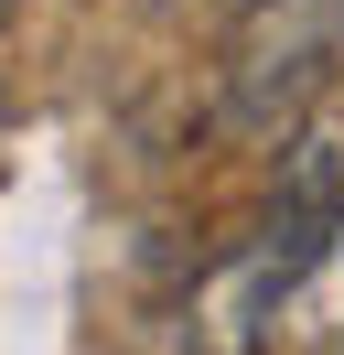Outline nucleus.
I'll return each mask as SVG.
<instances>
[{
    "label": "nucleus",
    "instance_id": "1",
    "mask_svg": "<svg viewBox=\"0 0 344 355\" xmlns=\"http://www.w3.org/2000/svg\"><path fill=\"white\" fill-rule=\"evenodd\" d=\"M334 226L344 216H269L258 237H237L183 302V355H269L291 334V302L312 280V259L334 248Z\"/></svg>",
    "mask_w": 344,
    "mask_h": 355
},
{
    "label": "nucleus",
    "instance_id": "2",
    "mask_svg": "<svg viewBox=\"0 0 344 355\" xmlns=\"http://www.w3.org/2000/svg\"><path fill=\"white\" fill-rule=\"evenodd\" d=\"M280 216H344V76L312 97V119L280 151Z\"/></svg>",
    "mask_w": 344,
    "mask_h": 355
},
{
    "label": "nucleus",
    "instance_id": "3",
    "mask_svg": "<svg viewBox=\"0 0 344 355\" xmlns=\"http://www.w3.org/2000/svg\"><path fill=\"white\" fill-rule=\"evenodd\" d=\"M280 345H322V355H344V226H334V248L312 259V280H301L291 334H280Z\"/></svg>",
    "mask_w": 344,
    "mask_h": 355
},
{
    "label": "nucleus",
    "instance_id": "4",
    "mask_svg": "<svg viewBox=\"0 0 344 355\" xmlns=\"http://www.w3.org/2000/svg\"><path fill=\"white\" fill-rule=\"evenodd\" d=\"M237 11H269V0H237Z\"/></svg>",
    "mask_w": 344,
    "mask_h": 355
},
{
    "label": "nucleus",
    "instance_id": "5",
    "mask_svg": "<svg viewBox=\"0 0 344 355\" xmlns=\"http://www.w3.org/2000/svg\"><path fill=\"white\" fill-rule=\"evenodd\" d=\"M0 11H11V0H0Z\"/></svg>",
    "mask_w": 344,
    "mask_h": 355
}]
</instances>
